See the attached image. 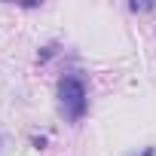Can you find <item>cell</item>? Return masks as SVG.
I'll use <instances>...</instances> for the list:
<instances>
[{
	"label": "cell",
	"mask_w": 156,
	"mask_h": 156,
	"mask_svg": "<svg viewBox=\"0 0 156 156\" xmlns=\"http://www.w3.org/2000/svg\"><path fill=\"white\" fill-rule=\"evenodd\" d=\"M58 101H61V110L70 119H80L86 113V86H83V80L64 76V80L58 83Z\"/></svg>",
	"instance_id": "obj_1"
},
{
	"label": "cell",
	"mask_w": 156,
	"mask_h": 156,
	"mask_svg": "<svg viewBox=\"0 0 156 156\" xmlns=\"http://www.w3.org/2000/svg\"><path fill=\"white\" fill-rule=\"evenodd\" d=\"M132 9H135V12H138V9H141V12H147V9H153V3H138V0H135Z\"/></svg>",
	"instance_id": "obj_2"
},
{
	"label": "cell",
	"mask_w": 156,
	"mask_h": 156,
	"mask_svg": "<svg viewBox=\"0 0 156 156\" xmlns=\"http://www.w3.org/2000/svg\"><path fill=\"white\" fill-rule=\"evenodd\" d=\"M144 156H153V147H147V150H144Z\"/></svg>",
	"instance_id": "obj_3"
},
{
	"label": "cell",
	"mask_w": 156,
	"mask_h": 156,
	"mask_svg": "<svg viewBox=\"0 0 156 156\" xmlns=\"http://www.w3.org/2000/svg\"><path fill=\"white\" fill-rule=\"evenodd\" d=\"M0 147H3V138H0Z\"/></svg>",
	"instance_id": "obj_4"
}]
</instances>
